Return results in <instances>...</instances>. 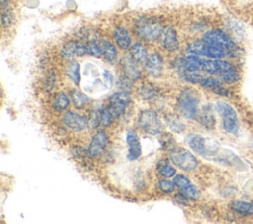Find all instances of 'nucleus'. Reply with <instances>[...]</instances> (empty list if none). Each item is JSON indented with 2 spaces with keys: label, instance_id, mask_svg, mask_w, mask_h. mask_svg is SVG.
I'll list each match as a JSON object with an SVG mask.
<instances>
[{
  "label": "nucleus",
  "instance_id": "nucleus-1",
  "mask_svg": "<svg viewBox=\"0 0 253 224\" xmlns=\"http://www.w3.org/2000/svg\"><path fill=\"white\" fill-rule=\"evenodd\" d=\"M164 27L161 20L156 16L144 15L134 22L136 35L144 42L152 43L160 39Z\"/></svg>",
  "mask_w": 253,
  "mask_h": 224
},
{
  "label": "nucleus",
  "instance_id": "nucleus-2",
  "mask_svg": "<svg viewBox=\"0 0 253 224\" xmlns=\"http://www.w3.org/2000/svg\"><path fill=\"white\" fill-rule=\"evenodd\" d=\"M199 97L197 93L190 89L184 88L178 95L176 101V108L180 116L188 120L197 119L199 109Z\"/></svg>",
  "mask_w": 253,
  "mask_h": 224
},
{
  "label": "nucleus",
  "instance_id": "nucleus-3",
  "mask_svg": "<svg viewBox=\"0 0 253 224\" xmlns=\"http://www.w3.org/2000/svg\"><path fill=\"white\" fill-rule=\"evenodd\" d=\"M203 40L211 45L220 47L227 51V55L230 57L240 56V49L237 47L235 41L227 32L221 29H213L204 34Z\"/></svg>",
  "mask_w": 253,
  "mask_h": 224
},
{
  "label": "nucleus",
  "instance_id": "nucleus-4",
  "mask_svg": "<svg viewBox=\"0 0 253 224\" xmlns=\"http://www.w3.org/2000/svg\"><path fill=\"white\" fill-rule=\"evenodd\" d=\"M168 153L171 163L182 171L192 172L198 168L199 162L197 158L186 148L174 147Z\"/></svg>",
  "mask_w": 253,
  "mask_h": 224
},
{
  "label": "nucleus",
  "instance_id": "nucleus-5",
  "mask_svg": "<svg viewBox=\"0 0 253 224\" xmlns=\"http://www.w3.org/2000/svg\"><path fill=\"white\" fill-rule=\"evenodd\" d=\"M186 52L214 59H223L227 55V51L224 49L211 45L203 39L189 43L186 47Z\"/></svg>",
  "mask_w": 253,
  "mask_h": 224
},
{
  "label": "nucleus",
  "instance_id": "nucleus-6",
  "mask_svg": "<svg viewBox=\"0 0 253 224\" xmlns=\"http://www.w3.org/2000/svg\"><path fill=\"white\" fill-rule=\"evenodd\" d=\"M215 110L222 118V126L229 134H236L239 130V121L235 110L226 102H217Z\"/></svg>",
  "mask_w": 253,
  "mask_h": 224
},
{
  "label": "nucleus",
  "instance_id": "nucleus-7",
  "mask_svg": "<svg viewBox=\"0 0 253 224\" xmlns=\"http://www.w3.org/2000/svg\"><path fill=\"white\" fill-rule=\"evenodd\" d=\"M139 127L147 134L155 136L162 132V123L153 110H144L138 117Z\"/></svg>",
  "mask_w": 253,
  "mask_h": 224
},
{
  "label": "nucleus",
  "instance_id": "nucleus-8",
  "mask_svg": "<svg viewBox=\"0 0 253 224\" xmlns=\"http://www.w3.org/2000/svg\"><path fill=\"white\" fill-rule=\"evenodd\" d=\"M132 102V96L129 91L121 90L115 92L109 97V109L115 118L121 117Z\"/></svg>",
  "mask_w": 253,
  "mask_h": 224
},
{
  "label": "nucleus",
  "instance_id": "nucleus-9",
  "mask_svg": "<svg viewBox=\"0 0 253 224\" xmlns=\"http://www.w3.org/2000/svg\"><path fill=\"white\" fill-rule=\"evenodd\" d=\"M108 144V135L101 129L98 130L91 138V141L87 147V151L90 158H98L103 155Z\"/></svg>",
  "mask_w": 253,
  "mask_h": 224
},
{
  "label": "nucleus",
  "instance_id": "nucleus-10",
  "mask_svg": "<svg viewBox=\"0 0 253 224\" xmlns=\"http://www.w3.org/2000/svg\"><path fill=\"white\" fill-rule=\"evenodd\" d=\"M139 64L140 63L137 62L131 54L124 55L120 59V66L122 68L123 74L133 82H136L142 78V70Z\"/></svg>",
  "mask_w": 253,
  "mask_h": 224
},
{
  "label": "nucleus",
  "instance_id": "nucleus-11",
  "mask_svg": "<svg viewBox=\"0 0 253 224\" xmlns=\"http://www.w3.org/2000/svg\"><path fill=\"white\" fill-rule=\"evenodd\" d=\"M62 123L67 128L76 132L83 131L89 126L88 120H86L82 115L72 111H69L63 115Z\"/></svg>",
  "mask_w": 253,
  "mask_h": 224
},
{
  "label": "nucleus",
  "instance_id": "nucleus-12",
  "mask_svg": "<svg viewBox=\"0 0 253 224\" xmlns=\"http://www.w3.org/2000/svg\"><path fill=\"white\" fill-rule=\"evenodd\" d=\"M160 45L162 49L168 52H175L180 48L179 39L176 30L168 25L165 26L160 36Z\"/></svg>",
  "mask_w": 253,
  "mask_h": 224
},
{
  "label": "nucleus",
  "instance_id": "nucleus-13",
  "mask_svg": "<svg viewBox=\"0 0 253 224\" xmlns=\"http://www.w3.org/2000/svg\"><path fill=\"white\" fill-rule=\"evenodd\" d=\"M126 142L129 147L126 158L129 161L138 160L143 153V148L140 141V138L135 130H129L126 135Z\"/></svg>",
  "mask_w": 253,
  "mask_h": 224
},
{
  "label": "nucleus",
  "instance_id": "nucleus-14",
  "mask_svg": "<svg viewBox=\"0 0 253 224\" xmlns=\"http://www.w3.org/2000/svg\"><path fill=\"white\" fill-rule=\"evenodd\" d=\"M220 78L227 84H234L240 80V74L233 63L221 59Z\"/></svg>",
  "mask_w": 253,
  "mask_h": 224
},
{
  "label": "nucleus",
  "instance_id": "nucleus-15",
  "mask_svg": "<svg viewBox=\"0 0 253 224\" xmlns=\"http://www.w3.org/2000/svg\"><path fill=\"white\" fill-rule=\"evenodd\" d=\"M163 58L157 52L151 54L145 63V69L147 73L152 78H159L163 72Z\"/></svg>",
  "mask_w": 253,
  "mask_h": 224
},
{
  "label": "nucleus",
  "instance_id": "nucleus-16",
  "mask_svg": "<svg viewBox=\"0 0 253 224\" xmlns=\"http://www.w3.org/2000/svg\"><path fill=\"white\" fill-rule=\"evenodd\" d=\"M187 143L192 150L200 156L207 157L213 152L207 145V139L200 134H191L187 137Z\"/></svg>",
  "mask_w": 253,
  "mask_h": 224
},
{
  "label": "nucleus",
  "instance_id": "nucleus-17",
  "mask_svg": "<svg viewBox=\"0 0 253 224\" xmlns=\"http://www.w3.org/2000/svg\"><path fill=\"white\" fill-rule=\"evenodd\" d=\"M113 38H114L116 46L120 50H131V48L133 46V40H132V36H131L129 30L126 28L122 27V26L116 27L113 32Z\"/></svg>",
  "mask_w": 253,
  "mask_h": 224
},
{
  "label": "nucleus",
  "instance_id": "nucleus-18",
  "mask_svg": "<svg viewBox=\"0 0 253 224\" xmlns=\"http://www.w3.org/2000/svg\"><path fill=\"white\" fill-rule=\"evenodd\" d=\"M197 120L207 129H213L216 125V119L211 106L207 105L203 107V109L198 113Z\"/></svg>",
  "mask_w": 253,
  "mask_h": 224
},
{
  "label": "nucleus",
  "instance_id": "nucleus-19",
  "mask_svg": "<svg viewBox=\"0 0 253 224\" xmlns=\"http://www.w3.org/2000/svg\"><path fill=\"white\" fill-rule=\"evenodd\" d=\"M100 46H101V51H102L103 58L111 64L116 63V61L118 60V50H117L116 46L108 40L101 41Z\"/></svg>",
  "mask_w": 253,
  "mask_h": 224
},
{
  "label": "nucleus",
  "instance_id": "nucleus-20",
  "mask_svg": "<svg viewBox=\"0 0 253 224\" xmlns=\"http://www.w3.org/2000/svg\"><path fill=\"white\" fill-rule=\"evenodd\" d=\"M131 55L140 64H145L148 57L150 56L147 47L141 42L133 44V46L131 48Z\"/></svg>",
  "mask_w": 253,
  "mask_h": 224
},
{
  "label": "nucleus",
  "instance_id": "nucleus-21",
  "mask_svg": "<svg viewBox=\"0 0 253 224\" xmlns=\"http://www.w3.org/2000/svg\"><path fill=\"white\" fill-rule=\"evenodd\" d=\"M71 97L66 92H58L52 101V108L56 112H65L71 105Z\"/></svg>",
  "mask_w": 253,
  "mask_h": 224
},
{
  "label": "nucleus",
  "instance_id": "nucleus-22",
  "mask_svg": "<svg viewBox=\"0 0 253 224\" xmlns=\"http://www.w3.org/2000/svg\"><path fill=\"white\" fill-rule=\"evenodd\" d=\"M203 58L199 55L188 54L183 58V69L187 71H199L202 69Z\"/></svg>",
  "mask_w": 253,
  "mask_h": 224
},
{
  "label": "nucleus",
  "instance_id": "nucleus-23",
  "mask_svg": "<svg viewBox=\"0 0 253 224\" xmlns=\"http://www.w3.org/2000/svg\"><path fill=\"white\" fill-rule=\"evenodd\" d=\"M231 209L243 216H252L253 215V202L245 200H234L230 204Z\"/></svg>",
  "mask_w": 253,
  "mask_h": 224
},
{
  "label": "nucleus",
  "instance_id": "nucleus-24",
  "mask_svg": "<svg viewBox=\"0 0 253 224\" xmlns=\"http://www.w3.org/2000/svg\"><path fill=\"white\" fill-rule=\"evenodd\" d=\"M71 100L74 107L77 110L84 109L90 102L89 97L77 89H75L71 92Z\"/></svg>",
  "mask_w": 253,
  "mask_h": 224
},
{
  "label": "nucleus",
  "instance_id": "nucleus-25",
  "mask_svg": "<svg viewBox=\"0 0 253 224\" xmlns=\"http://www.w3.org/2000/svg\"><path fill=\"white\" fill-rule=\"evenodd\" d=\"M67 74L75 86L78 87L80 85V64L76 60H71L67 67Z\"/></svg>",
  "mask_w": 253,
  "mask_h": 224
},
{
  "label": "nucleus",
  "instance_id": "nucleus-26",
  "mask_svg": "<svg viewBox=\"0 0 253 224\" xmlns=\"http://www.w3.org/2000/svg\"><path fill=\"white\" fill-rule=\"evenodd\" d=\"M77 45L78 42L75 40L68 41L65 45L62 46L60 50V55L62 58H65L66 60H74L75 56H76V50H77Z\"/></svg>",
  "mask_w": 253,
  "mask_h": 224
},
{
  "label": "nucleus",
  "instance_id": "nucleus-27",
  "mask_svg": "<svg viewBox=\"0 0 253 224\" xmlns=\"http://www.w3.org/2000/svg\"><path fill=\"white\" fill-rule=\"evenodd\" d=\"M202 70L210 75H219L221 71V59L206 58L203 59Z\"/></svg>",
  "mask_w": 253,
  "mask_h": 224
},
{
  "label": "nucleus",
  "instance_id": "nucleus-28",
  "mask_svg": "<svg viewBox=\"0 0 253 224\" xmlns=\"http://www.w3.org/2000/svg\"><path fill=\"white\" fill-rule=\"evenodd\" d=\"M180 77L190 84H199L201 83L204 75L198 71H187V70H180Z\"/></svg>",
  "mask_w": 253,
  "mask_h": 224
},
{
  "label": "nucleus",
  "instance_id": "nucleus-29",
  "mask_svg": "<svg viewBox=\"0 0 253 224\" xmlns=\"http://www.w3.org/2000/svg\"><path fill=\"white\" fill-rule=\"evenodd\" d=\"M15 22V13L13 8L9 5L2 9L1 26L3 29H10Z\"/></svg>",
  "mask_w": 253,
  "mask_h": 224
},
{
  "label": "nucleus",
  "instance_id": "nucleus-30",
  "mask_svg": "<svg viewBox=\"0 0 253 224\" xmlns=\"http://www.w3.org/2000/svg\"><path fill=\"white\" fill-rule=\"evenodd\" d=\"M165 120L168 128L174 133H181L186 128L184 123L176 116H169Z\"/></svg>",
  "mask_w": 253,
  "mask_h": 224
},
{
  "label": "nucleus",
  "instance_id": "nucleus-31",
  "mask_svg": "<svg viewBox=\"0 0 253 224\" xmlns=\"http://www.w3.org/2000/svg\"><path fill=\"white\" fill-rule=\"evenodd\" d=\"M157 172L161 177L166 179L173 178L176 175L175 168L168 164V162L165 160H161L157 163Z\"/></svg>",
  "mask_w": 253,
  "mask_h": 224
},
{
  "label": "nucleus",
  "instance_id": "nucleus-32",
  "mask_svg": "<svg viewBox=\"0 0 253 224\" xmlns=\"http://www.w3.org/2000/svg\"><path fill=\"white\" fill-rule=\"evenodd\" d=\"M138 93L142 99L147 101L154 99L155 96L157 95L156 89L152 84H149V83L142 84L138 90Z\"/></svg>",
  "mask_w": 253,
  "mask_h": 224
},
{
  "label": "nucleus",
  "instance_id": "nucleus-33",
  "mask_svg": "<svg viewBox=\"0 0 253 224\" xmlns=\"http://www.w3.org/2000/svg\"><path fill=\"white\" fill-rule=\"evenodd\" d=\"M179 193L186 197L189 200H198L200 199V192L192 184H190L189 186L179 190Z\"/></svg>",
  "mask_w": 253,
  "mask_h": 224
},
{
  "label": "nucleus",
  "instance_id": "nucleus-34",
  "mask_svg": "<svg viewBox=\"0 0 253 224\" xmlns=\"http://www.w3.org/2000/svg\"><path fill=\"white\" fill-rule=\"evenodd\" d=\"M100 114V125H102L103 127H108L112 124L115 117L113 115V113L111 112V110L108 108H102L99 111Z\"/></svg>",
  "mask_w": 253,
  "mask_h": 224
},
{
  "label": "nucleus",
  "instance_id": "nucleus-35",
  "mask_svg": "<svg viewBox=\"0 0 253 224\" xmlns=\"http://www.w3.org/2000/svg\"><path fill=\"white\" fill-rule=\"evenodd\" d=\"M56 80H57V77H56V72L52 69H51L48 73L47 75L44 79V82H43V86L45 88L46 91H51L55 85H56Z\"/></svg>",
  "mask_w": 253,
  "mask_h": 224
},
{
  "label": "nucleus",
  "instance_id": "nucleus-36",
  "mask_svg": "<svg viewBox=\"0 0 253 224\" xmlns=\"http://www.w3.org/2000/svg\"><path fill=\"white\" fill-rule=\"evenodd\" d=\"M200 85H201L202 87L207 88V89H210V90H212V91L214 92L217 88L223 86V83H222L219 79H217V78L204 76V78L202 79Z\"/></svg>",
  "mask_w": 253,
  "mask_h": 224
},
{
  "label": "nucleus",
  "instance_id": "nucleus-37",
  "mask_svg": "<svg viewBox=\"0 0 253 224\" xmlns=\"http://www.w3.org/2000/svg\"><path fill=\"white\" fill-rule=\"evenodd\" d=\"M73 156L77 160H85L90 158L87 149H84L82 146L79 145H74L71 149Z\"/></svg>",
  "mask_w": 253,
  "mask_h": 224
},
{
  "label": "nucleus",
  "instance_id": "nucleus-38",
  "mask_svg": "<svg viewBox=\"0 0 253 224\" xmlns=\"http://www.w3.org/2000/svg\"><path fill=\"white\" fill-rule=\"evenodd\" d=\"M158 188L163 194L169 195L174 193L177 187L173 181H169V180H166V178H164L158 182Z\"/></svg>",
  "mask_w": 253,
  "mask_h": 224
},
{
  "label": "nucleus",
  "instance_id": "nucleus-39",
  "mask_svg": "<svg viewBox=\"0 0 253 224\" xmlns=\"http://www.w3.org/2000/svg\"><path fill=\"white\" fill-rule=\"evenodd\" d=\"M86 48H87L88 55L93 56V57H99L100 55H102L101 46H100V44H98L97 41L87 42Z\"/></svg>",
  "mask_w": 253,
  "mask_h": 224
},
{
  "label": "nucleus",
  "instance_id": "nucleus-40",
  "mask_svg": "<svg viewBox=\"0 0 253 224\" xmlns=\"http://www.w3.org/2000/svg\"><path fill=\"white\" fill-rule=\"evenodd\" d=\"M160 144L163 149H167V150H171L172 148L175 147V141L170 133H162L160 136Z\"/></svg>",
  "mask_w": 253,
  "mask_h": 224
},
{
  "label": "nucleus",
  "instance_id": "nucleus-41",
  "mask_svg": "<svg viewBox=\"0 0 253 224\" xmlns=\"http://www.w3.org/2000/svg\"><path fill=\"white\" fill-rule=\"evenodd\" d=\"M173 182L174 184L176 185V187L181 190L187 186H189L190 184H192L191 181H190L185 175H182V174H178V175H175L173 177Z\"/></svg>",
  "mask_w": 253,
  "mask_h": 224
},
{
  "label": "nucleus",
  "instance_id": "nucleus-42",
  "mask_svg": "<svg viewBox=\"0 0 253 224\" xmlns=\"http://www.w3.org/2000/svg\"><path fill=\"white\" fill-rule=\"evenodd\" d=\"M88 124L92 128H97L100 125V114L99 111H90L88 115Z\"/></svg>",
  "mask_w": 253,
  "mask_h": 224
},
{
  "label": "nucleus",
  "instance_id": "nucleus-43",
  "mask_svg": "<svg viewBox=\"0 0 253 224\" xmlns=\"http://www.w3.org/2000/svg\"><path fill=\"white\" fill-rule=\"evenodd\" d=\"M132 84H133V81L131 79H129L128 77H126L124 74H122V75L118 79V87L121 90L129 91L132 88Z\"/></svg>",
  "mask_w": 253,
  "mask_h": 224
},
{
  "label": "nucleus",
  "instance_id": "nucleus-44",
  "mask_svg": "<svg viewBox=\"0 0 253 224\" xmlns=\"http://www.w3.org/2000/svg\"><path fill=\"white\" fill-rule=\"evenodd\" d=\"M103 77H104L105 81L109 83L110 86L113 85V82H114L113 75H112V73H111L109 70H104V72H103Z\"/></svg>",
  "mask_w": 253,
  "mask_h": 224
}]
</instances>
